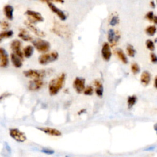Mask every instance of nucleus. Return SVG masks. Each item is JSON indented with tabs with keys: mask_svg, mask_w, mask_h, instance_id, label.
<instances>
[{
	"mask_svg": "<svg viewBox=\"0 0 157 157\" xmlns=\"http://www.w3.org/2000/svg\"><path fill=\"white\" fill-rule=\"evenodd\" d=\"M66 79V74L62 73L56 78L52 79L48 84V91L51 95L56 94L63 88Z\"/></svg>",
	"mask_w": 157,
	"mask_h": 157,
	"instance_id": "nucleus-1",
	"label": "nucleus"
},
{
	"mask_svg": "<svg viewBox=\"0 0 157 157\" xmlns=\"http://www.w3.org/2000/svg\"><path fill=\"white\" fill-rule=\"evenodd\" d=\"M58 53L56 51H53L50 53H44L39 56L38 61L42 65H47L56 61L58 58Z\"/></svg>",
	"mask_w": 157,
	"mask_h": 157,
	"instance_id": "nucleus-2",
	"label": "nucleus"
},
{
	"mask_svg": "<svg viewBox=\"0 0 157 157\" xmlns=\"http://www.w3.org/2000/svg\"><path fill=\"white\" fill-rule=\"evenodd\" d=\"M33 47L40 53H46L50 48V44L48 41L42 39L40 38H37L33 39L32 40Z\"/></svg>",
	"mask_w": 157,
	"mask_h": 157,
	"instance_id": "nucleus-3",
	"label": "nucleus"
},
{
	"mask_svg": "<svg viewBox=\"0 0 157 157\" xmlns=\"http://www.w3.org/2000/svg\"><path fill=\"white\" fill-rule=\"evenodd\" d=\"M23 74L27 78L33 79H42L46 75V71L44 69H28L24 71Z\"/></svg>",
	"mask_w": 157,
	"mask_h": 157,
	"instance_id": "nucleus-4",
	"label": "nucleus"
},
{
	"mask_svg": "<svg viewBox=\"0 0 157 157\" xmlns=\"http://www.w3.org/2000/svg\"><path fill=\"white\" fill-rule=\"evenodd\" d=\"M25 15L28 17V20L27 21L32 24L37 22H42L44 21V17L39 12L32 10H27L25 12Z\"/></svg>",
	"mask_w": 157,
	"mask_h": 157,
	"instance_id": "nucleus-5",
	"label": "nucleus"
},
{
	"mask_svg": "<svg viewBox=\"0 0 157 157\" xmlns=\"http://www.w3.org/2000/svg\"><path fill=\"white\" fill-rule=\"evenodd\" d=\"M9 135L12 139L18 142H23L26 140L25 134L17 128L10 129Z\"/></svg>",
	"mask_w": 157,
	"mask_h": 157,
	"instance_id": "nucleus-6",
	"label": "nucleus"
},
{
	"mask_svg": "<svg viewBox=\"0 0 157 157\" xmlns=\"http://www.w3.org/2000/svg\"><path fill=\"white\" fill-rule=\"evenodd\" d=\"M120 38V34L116 32L113 29H109L107 32L108 43L110 47H113L117 45Z\"/></svg>",
	"mask_w": 157,
	"mask_h": 157,
	"instance_id": "nucleus-7",
	"label": "nucleus"
},
{
	"mask_svg": "<svg viewBox=\"0 0 157 157\" xmlns=\"http://www.w3.org/2000/svg\"><path fill=\"white\" fill-rule=\"evenodd\" d=\"M21 42L18 39H15L12 41L10 44V48L15 55L19 56L21 59H23V52L21 50Z\"/></svg>",
	"mask_w": 157,
	"mask_h": 157,
	"instance_id": "nucleus-8",
	"label": "nucleus"
},
{
	"mask_svg": "<svg viewBox=\"0 0 157 157\" xmlns=\"http://www.w3.org/2000/svg\"><path fill=\"white\" fill-rule=\"evenodd\" d=\"M73 87L77 93H82L85 88V79L82 77H76L73 82Z\"/></svg>",
	"mask_w": 157,
	"mask_h": 157,
	"instance_id": "nucleus-9",
	"label": "nucleus"
},
{
	"mask_svg": "<svg viewBox=\"0 0 157 157\" xmlns=\"http://www.w3.org/2000/svg\"><path fill=\"white\" fill-rule=\"evenodd\" d=\"M47 5L48 6V7L50 9V10H52V12H53L54 13H55L61 20L62 21H64L66 20V19L67 18V16L66 15V13L61 10L60 9H59L58 7H57L55 5H54L51 1H48L47 2Z\"/></svg>",
	"mask_w": 157,
	"mask_h": 157,
	"instance_id": "nucleus-10",
	"label": "nucleus"
},
{
	"mask_svg": "<svg viewBox=\"0 0 157 157\" xmlns=\"http://www.w3.org/2000/svg\"><path fill=\"white\" fill-rule=\"evenodd\" d=\"M101 55L105 61H109L112 56V51L109 44L107 42L102 44L101 48Z\"/></svg>",
	"mask_w": 157,
	"mask_h": 157,
	"instance_id": "nucleus-11",
	"label": "nucleus"
},
{
	"mask_svg": "<svg viewBox=\"0 0 157 157\" xmlns=\"http://www.w3.org/2000/svg\"><path fill=\"white\" fill-rule=\"evenodd\" d=\"M65 29H66L65 28V27L63 25H61V24L58 23L53 26V27L52 28L51 31L56 35H57L59 37H65V36L68 35V33L66 32V30H65Z\"/></svg>",
	"mask_w": 157,
	"mask_h": 157,
	"instance_id": "nucleus-12",
	"label": "nucleus"
},
{
	"mask_svg": "<svg viewBox=\"0 0 157 157\" xmlns=\"http://www.w3.org/2000/svg\"><path fill=\"white\" fill-rule=\"evenodd\" d=\"M37 128L40 131H42L44 133L52 136L58 137L61 136V132L59 130L55 128H52L49 127H38Z\"/></svg>",
	"mask_w": 157,
	"mask_h": 157,
	"instance_id": "nucleus-13",
	"label": "nucleus"
},
{
	"mask_svg": "<svg viewBox=\"0 0 157 157\" xmlns=\"http://www.w3.org/2000/svg\"><path fill=\"white\" fill-rule=\"evenodd\" d=\"M44 85L42 79H33L29 81L28 83V89L30 91H37L40 90Z\"/></svg>",
	"mask_w": 157,
	"mask_h": 157,
	"instance_id": "nucleus-14",
	"label": "nucleus"
},
{
	"mask_svg": "<svg viewBox=\"0 0 157 157\" xmlns=\"http://www.w3.org/2000/svg\"><path fill=\"white\" fill-rule=\"evenodd\" d=\"M25 25L26 26V27L31 31H32L34 34H35L36 36H39V37H45L46 36V34L45 32H44L43 31L39 29V28H37L36 26H35L34 25H33V24L29 23L28 21H25Z\"/></svg>",
	"mask_w": 157,
	"mask_h": 157,
	"instance_id": "nucleus-15",
	"label": "nucleus"
},
{
	"mask_svg": "<svg viewBox=\"0 0 157 157\" xmlns=\"http://www.w3.org/2000/svg\"><path fill=\"white\" fill-rule=\"evenodd\" d=\"M0 66L2 67H6L9 64V56L6 50L0 47Z\"/></svg>",
	"mask_w": 157,
	"mask_h": 157,
	"instance_id": "nucleus-16",
	"label": "nucleus"
},
{
	"mask_svg": "<svg viewBox=\"0 0 157 157\" xmlns=\"http://www.w3.org/2000/svg\"><path fill=\"white\" fill-rule=\"evenodd\" d=\"M13 7L10 5L7 4L4 6L3 8V12L5 17L9 20H12L13 18Z\"/></svg>",
	"mask_w": 157,
	"mask_h": 157,
	"instance_id": "nucleus-17",
	"label": "nucleus"
},
{
	"mask_svg": "<svg viewBox=\"0 0 157 157\" xmlns=\"http://www.w3.org/2000/svg\"><path fill=\"white\" fill-rule=\"evenodd\" d=\"M10 58L11 62L15 67L20 68L22 66L23 59H21L19 56H18L17 55H15L14 53H12L10 54Z\"/></svg>",
	"mask_w": 157,
	"mask_h": 157,
	"instance_id": "nucleus-18",
	"label": "nucleus"
},
{
	"mask_svg": "<svg viewBox=\"0 0 157 157\" xmlns=\"http://www.w3.org/2000/svg\"><path fill=\"white\" fill-rule=\"evenodd\" d=\"M18 36L21 39H22L23 40L26 41V42L32 41L33 40V37L29 34V33L28 32V31L24 28H21L20 29V32L18 34Z\"/></svg>",
	"mask_w": 157,
	"mask_h": 157,
	"instance_id": "nucleus-19",
	"label": "nucleus"
},
{
	"mask_svg": "<svg viewBox=\"0 0 157 157\" xmlns=\"http://www.w3.org/2000/svg\"><path fill=\"white\" fill-rule=\"evenodd\" d=\"M151 80V74L147 71L142 72L140 75V82L144 86H147L149 84Z\"/></svg>",
	"mask_w": 157,
	"mask_h": 157,
	"instance_id": "nucleus-20",
	"label": "nucleus"
},
{
	"mask_svg": "<svg viewBox=\"0 0 157 157\" xmlns=\"http://www.w3.org/2000/svg\"><path fill=\"white\" fill-rule=\"evenodd\" d=\"M94 85L96 86L95 88V92L96 95L98 97L101 98L103 95V91H104V88H103V86L101 83V82L99 80H95L94 82Z\"/></svg>",
	"mask_w": 157,
	"mask_h": 157,
	"instance_id": "nucleus-21",
	"label": "nucleus"
},
{
	"mask_svg": "<svg viewBox=\"0 0 157 157\" xmlns=\"http://www.w3.org/2000/svg\"><path fill=\"white\" fill-rule=\"evenodd\" d=\"M22 52L23 56H25L26 58H29L33 55L34 53V47L33 45H28L23 48Z\"/></svg>",
	"mask_w": 157,
	"mask_h": 157,
	"instance_id": "nucleus-22",
	"label": "nucleus"
},
{
	"mask_svg": "<svg viewBox=\"0 0 157 157\" xmlns=\"http://www.w3.org/2000/svg\"><path fill=\"white\" fill-rule=\"evenodd\" d=\"M116 55L123 63L127 64L128 63V59L126 54L121 48H118L116 50Z\"/></svg>",
	"mask_w": 157,
	"mask_h": 157,
	"instance_id": "nucleus-23",
	"label": "nucleus"
},
{
	"mask_svg": "<svg viewBox=\"0 0 157 157\" xmlns=\"http://www.w3.org/2000/svg\"><path fill=\"white\" fill-rule=\"evenodd\" d=\"M145 33L149 36H153L156 33V27L155 25H150L145 28Z\"/></svg>",
	"mask_w": 157,
	"mask_h": 157,
	"instance_id": "nucleus-24",
	"label": "nucleus"
},
{
	"mask_svg": "<svg viewBox=\"0 0 157 157\" xmlns=\"http://www.w3.org/2000/svg\"><path fill=\"white\" fill-rule=\"evenodd\" d=\"M13 34V32L12 30H4L0 33V37L2 39L9 38L12 37Z\"/></svg>",
	"mask_w": 157,
	"mask_h": 157,
	"instance_id": "nucleus-25",
	"label": "nucleus"
},
{
	"mask_svg": "<svg viewBox=\"0 0 157 157\" xmlns=\"http://www.w3.org/2000/svg\"><path fill=\"white\" fill-rule=\"evenodd\" d=\"M126 52H127V54L129 56L134 57L136 55V50L134 49V47L132 45L128 44L126 47Z\"/></svg>",
	"mask_w": 157,
	"mask_h": 157,
	"instance_id": "nucleus-26",
	"label": "nucleus"
},
{
	"mask_svg": "<svg viewBox=\"0 0 157 157\" xmlns=\"http://www.w3.org/2000/svg\"><path fill=\"white\" fill-rule=\"evenodd\" d=\"M137 97L135 95L130 96L128 98V106L129 109H131V107H133V105L136 104L137 101Z\"/></svg>",
	"mask_w": 157,
	"mask_h": 157,
	"instance_id": "nucleus-27",
	"label": "nucleus"
},
{
	"mask_svg": "<svg viewBox=\"0 0 157 157\" xmlns=\"http://www.w3.org/2000/svg\"><path fill=\"white\" fill-rule=\"evenodd\" d=\"M145 45L146 47L150 51L153 52L155 49V42L151 40V39H147L145 41Z\"/></svg>",
	"mask_w": 157,
	"mask_h": 157,
	"instance_id": "nucleus-28",
	"label": "nucleus"
},
{
	"mask_svg": "<svg viewBox=\"0 0 157 157\" xmlns=\"http://www.w3.org/2000/svg\"><path fill=\"white\" fill-rule=\"evenodd\" d=\"M120 22V19L118 15H113L109 21V25L112 26H116Z\"/></svg>",
	"mask_w": 157,
	"mask_h": 157,
	"instance_id": "nucleus-29",
	"label": "nucleus"
},
{
	"mask_svg": "<svg viewBox=\"0 0 157 157\" xmlns=\"http://www.w3.org/2000/svg\"><path fill=\"white\" fill-rule=\"evenodd\" d=\"M131 70L134 74H137L140 72V67L136 63H133L131 65Z\"/></svg>",
	"mask_w": 157,
	"mask_h": 157,
	"instance_id": "nucleus-30",
	"label": "nucleus"
},
{
	"mask_svg": "<svg viewBox=\"0 0 157 157\" xmlns=\"http://www.w3.org/2000/svg\"><path fill=\"white\" fill-rule=\"evenodd\" d=\"M83 93L85 95L90 96L92 95L93 93V88L91 86H88L83 90Z\"/></svg>",
	"mask_w": 157,
	"mask_h": 157,
	"instance_id": "nucleus-31",
	"label": "nucleus"
},
{
	"mask_svg": "<svg viewBox=\"0 0 157 157\" xmlns=\"http://www.w3.org/2000/svg\"><path fill=\"white\" fill-rule=\"evenodd\" d=\"M154 12L153 11H149L148 12L146 15H145V18L148 20L150 21H153V18L154 17Z\"/></svg>",
	"mask_w": 157,
	"mask_h": 157,
	"instance_id": "nucleus-32",
	"label": "nucleus"
},
{
	"mask_svg": "<svg viewBox=\"0 0 157 157\" xmlns=\"http://www.w3.org/2000/svg\"><path fill=\"white\" fill-rule=\"evenodd\" d=\"M150 59H151V61L154 63V64H156L157 63V56L156 55V54L153 52H151L150 55Z\"/></svg>",
	"mask_w": 157,
	"mask_h": 157,
	"instance_id": "nucleus-33",
	"label": "nucleus"
},
{
	"mask_svg": "<svg viewBox=\"0 0 157 157\" xmlns=\"http://www.w3.org/2000/svg\"><path fill=\"white\" fill-rule=\"evenodd\" d=\"M1 26L2 29H3L4 30H7L9 28V26H10L9 23L7 21H2L1 23Z\"/></svg>",
	"mask_w": 157,
	"mask_h": 157,
	"instance_id": "nucleus-34",
	"label": "nucleus"
},
{
	"mask_svg": "<svg viewBox=\"0 0 157 157\" xmlns=\"http://www.w3.org/2000/svg\"><path fill=\"white\" fill-rule=\"evenodd\" d=\"M41 151L44 153H45L47 155H52L54 153V151L53 150H51V149H47V148H44V149H42L41 150Z\"/></svg>",
	"mask_w": 157,
	"mask_h": 157,
	"instance_id": "nucleus-35",
	"label": "nucleus"
},
{
	"mask_svg": "<svg viewBox=\"0 0 157 157\" xmlns=\"http://www.w3.org/2000/svg\"><path fill=\"white\" fill-rule=\"evenodd\" d=\"M10 93H2V94H1L0 95V101H2L3 99H4L6 98H7V96H10Z\"/></svg>",
	"mask_w": 157,
	"mask_h": 157,
	"instance_id": "nucleus-36",
	"label": "nucleus"
},
{
	"mask_svg": "<svg viewBox=\"0 0 157 157\" xmlns=\"http://www.w3.org/2000/svg\"><path fill=\"white\" fill-rule=\"evenodd\" d=\"M150 7H151L152 9H155V7H156V4H155V1H153V0H151V1L150 2Z\"/></svg>",
	"mask_w": 157,
	"mask_h": 157,
	"instance_id": "nucleus-37",
	"label": "nucleus"
},
{
	"mask_svg": "<svg viewBox=\"0 0 157 157\" xmlns=\"http://www.w3.org/2000/svg\"><path fill=\"white\" fill-rule=\"evenodd\" d=\"M50 1H54V2H59V3H64V0H49Z\"/></svg>",
	"mask_w": 157,
	"mask_h": 157,
	"instance_id": "nucleus-38",
	"label": "nucleus"
},
{
	"mask_svg": "<svg viewBox=\"0 0 157 157\" xmlns=\"http://www.w3.org/2000/svg\"><path fill=\"white\" fill-rule=\"evenodd\" d=\"M153 23H154V24H156L157 23V17L156 16V15H154V17H153V21H152Z\"/></svg>",
	"mask_w": 157,
	"mask_h": 157,
	"instance_id": "nucleus-39",
	"label": "nucleus"
},
{
	"mask_svg": "<svg viewBox=\"0 0 157 157\" xmlns=\"http://www.w3.org/2000/svg\"><path fill=\"white\" fill-rule=\"evenodd\" d=\"M156 80H157V77H155V79H154V86H155V88H156Z\"/></svg>",
	"mask_w": 157,
	"mask_h": 157,
	"instance_id": "nucleus-40",
	"label": "nucleus"
},
{
	"mask_svg": "<svg viewBox=\"0 0 157 157\" xmlns=\"http://www.w3.org/2000/svg\"><path fill=\"white\" fill-rule=\"evenodd\" d=\"M40 1H43V2H47V1H48L49 0H40Z\"/></svg>",
	"mask_w": 157,
	"mask_h": 157,
	"instance_id": "nucleus-41",
	"label": "nucleus"
},
{
	"mask_svg": "<svg viewBox=\"0 0 157 157\" xmlns=\"http://www.w3.org/2000/svg\"><path fill=\"white\" fill-rule=\"evenodd\" d=\"M2 39H1V37H0V42H1V41H2Z\"/></svg>",
	"mask_w": 157,
	"mask_h": 157,
	"instance_id": "nucleus-42",
	"label": "nucleus"
}]
</instances>
